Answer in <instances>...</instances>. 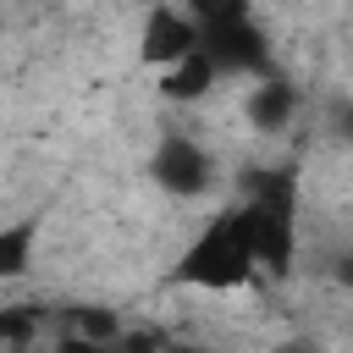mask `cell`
<instances>
[{
    "mask_svg": "<svg viewBox=\"0 0 353 353\" xmlns=\"http://www.w3.org/2000/svg\"><path fill=\"white\" fill-rule=\"evenodd\" d=\"M237 210H243V226H248V243H254V265L287 270V259H292V215H298L292 171H254L248 199Z\"/></svg>",
    "mask_w": 353,
    "mask_h": 353,
    "instance_id": "1",
    "label": "cell"
},
{
    "mask_svg": "<svg viewBox=\"0 0 353 353\" xmlns=\"http://www.w3.org/2000/svg\"><path fill=\"white\" fill-rule=\"evenodd\" d=\"M248 276H254V243H248L243 210H226L221 221H210V226L193 237V248L182 254V265H176V281L210 287V292L243 287Z\"/></svg>",
    "mask_w": 353,
    "mask_h": 353,
    "instance_id": "2",
    "label": "cell"
},
{
    "mask_svg": "<svg viewBox=\"0 0 353 353\" xmlns=\"http://www.w3.org/2000/svg\"><path fill=\"white\" fill-rule=\"evenodd\" d=\"M149 176H154L165 193H176V199H199V193L215 182V165H210V154H204L193 138L171 132V138H160V149H154V160H149Z\"/></svg>",
    "mask_w": 353,
    "mask_h": 353,
    "instance_id": "3",
    "label": "cell"
},
{
    "mask_svg": "<svg viewBox=\"0 0 353 353\" xmlns=\"http://www.w3.org/2000/svg\"><path fill=\"white\" fill-rule=\"evenodd\" d=\"M199 50L215 61V72H265V61H270L265 33H259L248 17H232V22H210V28H199Z\"/></svg>",
    "mask_w": 353,
    "mask_h": 353,
    "instance_id": "4",
    "label": "cell"
},
{
    "mask_svg": "<svg viewBox=\"0 0 353 353\" xmlns=\"http://www.w3.org/2000/svg\"><path fill=\"white\" fill-rule=\"evenodd\" d=\"M199 44V22L188 17V11H176V6H149V17H143V39H138V55L149 61V66H171L176 55H188Z\"/></svg>",
    "mask_w": 353,
    "mask_h": 353,
    "instance_id": "5",
    "label": "cell"
},
{
    "mask_svg": "<svg viewBox=\"0 0 353 353\" xmlns=\"http://www.w3.org/2000/svg\"><path fill=\"white\" fill-rule=\"evenodd\" d=\"M221 72H215V61L193 44L188 55H176L171 66H160V94L165 99H176V105H193V99H204L210 94V83H215Z\"/></svg>",
    "mask_w": 353,
    "mask_h": 353,
    "instance_id": "6",
    "label": "cell"
},
{
    "mask_svg": "<svg viewBox=\"0 0 353 353\" xmlns=\"http://www.w3.org/2000/svg\"><path fill=\"white\" fill-rule=\"evenodd\" d=\"M292 110H298V88H292L287 77H270V83H259V88L248 94V121H254L259 132H281V127L292 121Z\"/></svg>",
    "mask_w": 353,
    "mask_h": 353,
    "instance_id": "7",
    "label": "cell"
},
{
    "mask_svg": "<svg viewBox=\"0 0 353 353\" xmlns=\"http://www.w3.org/2000/svg\"><path fill=\"white\" fill-rule=\"evenodd\" d=\"M33 237H39V226H33V221L0 226V281L28 276V265H33Z\"/></svg>",
    "mask_w": 353,
    "mask_h": 353,
    "instance_id": "8",
    "label": "cell"
},
{
    "mask_svg": "<svg viewBox=\"0 0 353 353\" xmlns=\"http://www.w3.org/2000/svg\"><path fill=\"white\" fill-rule=\"evenodd\" d=\"M72 325H77V331L66 336V347H83V342H116V336H121V325H116L110 309H77Z\"/></svg>",
    "mask_w": 353,
    "mask_h": 353,
    "instance_id": "9",
    "label": "cell"
},
{
    "mask_svg": "<svg viewBox=\"0 0 353 353\" xmlns=\"http://www.w3.org/2000/svg\"><path fill=\"white\" fill-rule=\"evenodd\" d=\"M188 17H193L199 28L232 22V17H248V0H188Z\"/></svg>",
    "mask_w": 353,
    "mask_h": 353,
    "instance_id": "10",
    "label": "cell"
},
{
    "mask_svg": "<svg viewBox=\"0 0 353 353\" xmlns=\"http://www.w3.org/2000/svg\"><path fill=\"white\" fill-rule=\"evenodd\" d=\"M331 132H336L342 143H353V99H336V105H331Z\"/></svg>",
    "mask_w": 353,
    "mask_h": 353,
    "instance_id": "11",
    "label": "cell"
}]
</instances>
